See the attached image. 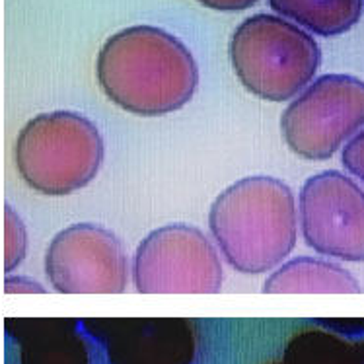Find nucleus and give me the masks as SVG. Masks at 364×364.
Segmentation results:
<instances>
[{
	"mask_svg": "<svg viewBox=\"0 0 364 364\" xmlns=\"http://www.w3.org/2000/svg\"><path fill=\"white\" fill-rule=\"evenodd\" d=\"M4 290L8 294H16V292H45L43 284L33 281L30 277L22 275H8L4 281Z\"/></svg>",
	"mask_w": 364,
	"mask_h": 364,
	"instance_id": "obj_17",
	"label": "nucleus"
},
{
	"mask_svg": "<svg viewBox=\"0 0 364 364\" xmlns=\"http://www.w3.org/2000/svg\"><path fill=\"white\" fill-rule=\"evenodd\" d=\"M45 277L63 294H117L129 283V261L112 230L78 223L51 240L45 252Z\"/></svg>",
	"mask_w": 364,
	"mask_h": 364,
	"instance_id": "obj_8",
	"label": "nucleus"
},
{
	"mask_svg": "<svg viewBox=\"0 0 364 364\" xmlns=\"http://www.w3.org/2000/svg\"><path fill=\"white\" fill-rule=\"evenodd\" d=\"M269 364H284L283 360H279V363H269Z\"/></svg>",
	"mask_w": 364,
	"mask_h": 364,
	"instance_id": "obj_20",
	"label": "nucleus"
},
{
	"mask_svg": "<svg viewBox=\"0 0 364 364\" xmlns=\"http://www.w3.org/2000/svg\"><path fill=\"white\" fill-rule=\"evenodd\" d=\"M28 255V228L14 208L4 207V271L10 275Z\"/></svg>",
	"mask_w": 364,
	"mask_h": 364,
	"instance_id": "obj_14",
	"label": "nucleus"
},
{
	"mask_svg": "<svg viewBox=\"0 0 364 364\" xmlns=\"http://www.w3.org/2000/svg\"><path fill=\"white\" fill-rule=\"evenodd\" d=\"M341 162L349 173L364 183V127L343 146Z\"/></svg>",
	"mask_w": 364,
	"mask_h": 364,
	"instance_id": "obj_15",
	"label": "nucleus"
},
{
	"mask_svg": "<svg viewBox=\"0 0 364 364\" xmlns=\"http://www.w3.org/2000/svg\"><path fill=\"white\" fill-rule=\"evenodd\" d=\"M323 329L337 335H363L364 318H321L316 320Z\"/></svg>",
	"mask_w": 364,
	"mask_h": 364,
	"instance_id": "obj_16",
	"label": "nucleus"
},
{
	"mask_svg": "<svg viewBox=\"0 0 364 364\" xmlns=\"http://www.w3.org/2000/svg\"><path fill=\"white\" fill-rule=\"evenodd\" d=\"M96 80L123 112L141 117L173 113L195 96L197 60L181 39L156 26H131L105 39Z\"/></svg>",
	"mask_w": 364,
	"mask_h": 364,
	"instance_id": "obj_1",
	"label": "nucleus"
},
{
	"mask_svg": "<svg viewBox=\"0 0 364 364\" xmlns=\"http://www.w3.org/2000/svg\"><path fill=\"white\" fill-rule=\"evenodd\" d=\"M232 68L250 94L267 102H289L314 80L320 45L296 23L277 14H255L230 39Z\"/></svg>",
	"mask_w": 364,
	"mask_h": 364,
	"instance_id": "obj_4",
	"label": "nucleus"
},
{
	"mask_svg": "<svg viewBox=\"0 0 364 364\" xmlns=\"http://www.w3.org/2000/svg\"><path fill=\"white\" fill-rule=\"evenodd\" d=\"M4 329L18 345V364H92L78 320L6 318Z\"/></svg>",
	"mask_w": 364,
	"mask_h": 364,
	"instance_id": "obj_10",
	"label": "nucleus"
},
{
	"mask_svg": "<svg viewBox=\"0 0 364 364\" xmlns=\"http://www.w3.org/2000/svg\"><path fill=\"white\" fill-rule=\"evenodd\" d=\"M263 292L289 294V292H360V284L347 269L318 259V257H294L267 277Z\"/></svg>",
	"mask_w": 364,
	"mask_h": 364,
	"instance_id": "obj_11",
	"label": "nucleus"
},
{
	"mask_svg": "<svg viewBox=\"0 0 364 364\" xmlns=\"http://www.w3.org/2000/svg\"><path fill=\"white\" fill-rule=\"evenodd\" d=\"M197 2L216 12H242L245 8L257 4L259 0H197Z\"/></svg>",
	"mask_w": 364,
	"mask_h": 364,
	"instance_id": "obj_18",
	"label": "nucleus"
},
{
	"mask_svg": "<svg viewBox=\"0 0 364 364\" xmlns=\"http://www.w3.org/2000/svg\"><path fill=\"white\" fill-rule=\"evenodd\" d=\"M224 273L213 242L189 224H166L142 240L133 261L142 294H215Z\"/></svg>",
	"mask_w": 364,
	"mask_h": 364,
	"instance_id": "obj_6",
	"label": "nucleus"
},
{
	"mask_svg": "<svg viewBox=\"0 0 364 364\" xmlns=\"http://www.w3.org/2000/svg\"><path fill=\"white\" fill-rule=\"evenodd\" d=\"M277 16L321 38L353 30L363 18L364 0H269Z\"/></svg>",
	"mask_w": 364,
	"mask_h": 364,
	"instance_id": "obj_12",
	"label": "nucleus"
},
{
	"mask_svg": "<svg viewBox=\"0 0 364 364\" xmlns=\"http://www.w3.org/2000/svg\"><path fill=\"white\" fill-rule=\"evenodd\" d=\"M298 223L314 252L364 263V189L341 171L316 173L300 189Z\"/></svg>",
	"mask_w": 364,
	"mask_h": 364,
	"instance_id": "obj_7",
	"label": "nucleus"
},
{
	"mask_svg": "<svg viewBox=\"0 0 364 364\" xmlns=\"http://www.w3.org/2000/svg\"><path fill=\"white\" fill-rule=\"evenodd\" d=\"M284 364H363L355 341L331 333L323 327H308L289 339Z\"/></svg>",
	"mask_w": 364,
	"mask_h": 364,
	"instance_id": "obj_13",
	"label": "nucleus"
},
{
	"mask_svg": "<svg viewBox=\"0 0 364 364\" xmlns=\"http://www.w3.org/2000/svg\"><path fill=\"white\" fill-rule=\"evenodd\" d=\"M84 329L109 364H193L197 327L187 318H90Z\"/></svg>",
	"mask_w": 364,
	"mask_h": 364,
	"instance_id": "obj_9",
	"label": "nucleus"
},
{
	"mask_svg": "<svg viewBox=\"0 0 364 364\" xmlns=\"http://www.w3.org/2000/svg\"><path fill=\"white\" fill-rule=\"evenodd\" d=\"M364 127V80L323 75L310 82L281 115L283 139L296 156L327 160Z\"/></svg>",
	"mask_w": 364,
	"mask_h": 364,
	"instance_id": "obj_5",
	"label": "nucleus"
},
{
	"mask_svg": "<svg viewBox=\"0 0 364 364\" xmlns=\"http://www.w3.org/2000/svg\"><path fill=\"white\" fill-rule=\"evenodd\" d=\"M355 345H357L358 355H360V363L364 364V339L363 341H355Z\"/></svg>",
	"mask_w": 364,
	"mask_h": 364,
	"instance_id": "obj_19",
	"label": "nucleus"
},
{
	"mask_svg": "<svg viewBox=\"0 0 364 364\" xmlns=\"http://www.w3.org/2000/svg\"><path fill=\"white\" fill-rule=\"evenodd\" d=\"M208 228L232 269L263 275L281 265L296 245V199L281 179L247 176L216 197Z\"/></svg>",
	"mask_w": 364,
	"mask_h": 364,
	"instance_id": "obj_2",
	"label": "nucleus"
},
{
	"mask_svg": "<svg viewBox=\"0 0 364 364\" xmlns=\"http://www.w3.org/2000/svg\"><path fill=\"white\" fill-rule=\"evenodd\" d=\"M105 156L104 136L76 112H47L20 129L16 170L26 186L47 197H65L96 178Z\"/></svg>",
	"mask_w": 364,
	"mask_h": 364,
	"instance_id": "obj_3",
	"label": "nucleus"
}]
</instances>
